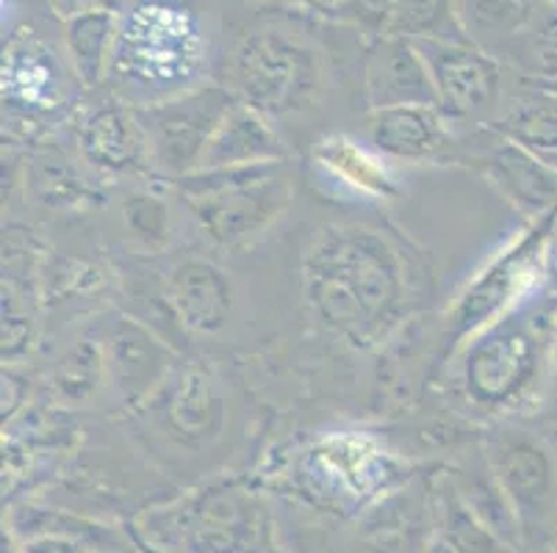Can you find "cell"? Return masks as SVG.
Instances as JSON below:
<instances>
[{"label": "cell", "mask_w": 557, "mask_h": 553, "mask_svg": "<svg viewBox=\"0 0 557 553\" xmlns=\"http://www.w3.org/2000/svg\"><path fill=\"white\" fill-rule=\"evenodd\" d=\"M386 34L410 42H469L455 0H397L388 14Z\"/></svg>", "instance_id": "obj_23"}, {"label": "cell", "mask_w": 557, "mask_h": 553, "mask_svg": "<svg viewBox=\"0 0 557 553\" xmlns=\"http://www.w3.org/2000/svg\"><path fill=\"white\" fill-rule=\"evenodd\" d=\"M428 286L422 255L399 232L372 222H327L300 255L308 318L356 352L392 341L422 304Z\"/></svg>", "instance_id": "obj_2"}, {"label": "cell", "mask_w": 557, "mask_h": 553, "mask_svg": "<svg viewBox=\"0 0 557 553\" xmlns=\"http://www.w3.org/2000/svg\"><path fill=\"white\" fill-rule=\"evenodd\" d=\"M549 360L546 316L508 313L472 335L444 365L455 413L499 424L539 393L541 372Z\"/></svg>", "instance_id": "obj_4"}, {"label": "cell", "mask_w": 557, "mask_h": 553, "mask_svg": "<svg viewBox=\"0 0 557 553\" xmlns=\"http://www.w3.org/2000/svg\"><path fill=\"white\" fill-rule=\"evenodd\" d=\"M491 128L557 172V95L521 86L508 91Z\"/></svg>", "instance_id": "obj_19"}, {"label": "cell", "mask_w": 557, "mask_h": 553, "mask_svg": "<svg viewBox=\"0 0 557 553\" xmlns=\"http://www.w3.org/2000/svg\"><path fill=\"white\" fill-rule=\"evenodd\" d=\"M25 183L37 202L48 211H73L84 202H92L95 194L84 180L78 166L62 152H42L25 172Z\"/></svg>", "instance_id": "obj_24"}, {"label": "cell", "mask_w": 557, "mask_h": 553, "mask_svg": "<svg viewBox=\"0 0 557 553\" xmlns=\"http://www.w3.org/2000/svg\"><path fill=\"white\" fill-rule=\"evenodd\" d=\"M216 84L272 125L308 122L338 86L363 84L372 39L286 0H222Z\"/></svg>", "instance_id": "obj_1"}, {"label": "cell", "mask_w": 557, "mask_h": 553, "mask_svg": "<svg viewBox=\"0 0 557 553\" xmlns=\"http://www.w3.org/2000/svg\"><path fill=\"white\" fill-rule=\"evenodd\" d=\"M369 144L403 164L453 161L458 125L438 105H397L369 111Z\"/></svg>", "instance_id": "obj_15"}, {"label": "cell", "mask_w": 557, "mask_h": 553, "mask_svg": "<svg viewBox=\"0 0 557 553\" xmlns=\"http://www.w3.org/2000/svg\"><path fill=\"white\" fill-rule=\"evenodd\" d=\"M172 311L189 338H220L236 316L233 277L211 257L184 255L161 272Z\"/></svg>", "instance_id": "obj_13"}, {"label": "cell", "mask_w": 557, "mask_h": 553, "mask_svg": "<svg viewBox=\"0 0 557 553\" xmlns=\"http://www.w3.org/2000/svg\"><path fill=\"white\" fill-rule=\"evenodd\" d=\"M555 227L557 211L535 222L533 230L516 238L508 250L494 255V261L466 286L458 302L438 324V368H444L472 335L508 313L519 311L521 304L533 297L535 288L544 280Z\"/></svg>", "instance_id": "obj_7"}, {"label": "cell", "mask_w": 557, "mask_h": 553, "mask_svg": "<svg viewBox=\"0 0 557 553\" xmlns=\"http://www.w3.org/2000/svg\"><path fill=\"white\" fill-rule=\"evenodd\" d=\"M433 75L438 109L466 128H491L503 109L505 64L472 42H413Z\"/></svg>", "instance_id": "obj_10"}, {"label": "cell", "mask_w": 557, "mask_h": 553, "mask_svg": "<svg viewBox=\"0 0 557 553\" xmlns=\"http://www.w3.org/2000/svg\"><path fill=\"white\" fill-rule=\"evenodd\" d=\"M39 20V14H25L23 23L7 34L3 48V116L9 122L45 125L59 116H75L84 84L70 64L64 48V23Z\"/></svg>", "instance_id": "obj_6"}, {"label": "cell", "mask_w": 557, "mask_h": 553, "mask_svg": "<svg viewBox=\"0 0 557 553\" xmlns=\"http://www.w3.org/2000/svg\"><path fill=\"white\" fill-rule=\"evenodd\" d=\"M86 329L103 349L111 399L125 413H136L178 365L181 354L125 311L103 313Z\"/></svg>", "instance_id": "obj_11"}, {"label": "cell", "mask_w": 557, "mask_h": 553, "mask_svg": "<svg viewBox=\"0 0 557 553\" xmlns=\"http://www.w3.org/2000/svg\"><path fill=\"white\" fill-rule=\"evenodd\" d=\"M363 100L369 111L397 105H438L428 61L410 39L374 37L363 59Z\"/></svg>", "instance_id": "obj_16"}, {"label": "cell", "mask_w": 557, "mask_h": 553, "mask_svg": "<svg viewBox=\"0 0 557 553\" xmlns=\"http://www.w3.org/2000/svg\"><path fill=\"white\" fill-rule=\"evenodd\" d=\"M103 91V89H100ZM73 141L81 161L109 175H148L145 141L131 105L103 91V100L84 105L73 116Z\"/></svg>", "instance_id": "obj_14"}, {"label": "cell", "mask_w": 557, "mask_h": 553, "mask_svg": "<svg viewBox=\"0 0 557 553\" xmlns=\"http://www.w3.org/2000/svg\"><path fill=\"white\" fill-rule=\"evenodd\" d=\"M59 23L81 17L92 12H120L125 0H42Z\"/></svg>", "instance_id": "obj_26"}, {"label": "cell", "mask_w": 557, "mask_h": 553, "mask_svg": "<svg viewBox=\"0 0 557 553\" xmlns=\"http://www.w3.org/2000/svg\"><path fill=\"white\" fill-rule=\"evenodd\" d=\"M236 103L239 100L214 80L181 98L134 109L145 141L148 175L161 183H172L195 172L211 136Z\"/></svg>", "instance_id": "obj_9"}, {"label": "cell", "mask_w": 557, "mask_h": 553, "mask_svg": "<svg viewBox=\"0 0 557 553\" xmlns=\"http://www.w3.org/2000/svg\"><path fill=\"white\" fill-rule=\"evenodd\" d=\"M313 166L358 200L394 202L405 194L392 159L349 134H331L313 144Z\"/></svg>", "instance_id": "obj_17"}, {"label": "cell", "mask_w": 557, "mask_h": 553, "mask_svg": "<svg viewBox=\"0 0 557 553\" xmlns=\"http://www.w3.org/2000/svg\"><path fill=\"white\" fill-rule=\"evenodd\" d=\"M288 155H292V150H288L281 130L256 109L236 103L231 114L222 120L216 134L211 136L197 169L272 164V161H288Z\"/></svg>", "instance_id": "obj_18"}, {"label": "cell", "mask_w": 557, "mask_h": 553, "mask_svg": "<svg viewBox=\"0 0 557 553\" xmlns=\"http://www.w3.org/2000/svg\"><path fill=\"white\" fill-rule=\"evenodd\" d=\"M166 186L184 197L197 232L225 252L252 247L277 225L295 200L286 161L197 169Z\"/></svg>", "instance_id": "obj_5"}, {"label": "cell", "mask_w": 557, "mask_h": 553, "mask_svg": "<svg viewBox=\"0 0 557 553\" xmlns=\"http://www.w3.org/2000/svg\"><path fill=\"white\" fill-rule=\"evenodd\" d=\"M134 415L139 432L159 435L164 443L211 445L231 429V388L216 365L186 360Z\"/></svg>", "instance_id": "obj_8"}, {"label": "cell", "mask_w": 557, "mask_h": 553, "mask_svg": "<svg viewBox=\"0 0 557 553\" xmlns=\"http://www.w3.org/2000/svg\"><path fill=\"white\" fill-rule=\"evenodd\" d=\"M549 257H552V261H555V266H557V236H555V247H552V250H549Z\"/></svg>", "instance_id": "obj_28"}, {"label": "cell", "mask_w": 557, "mask_h": 553, "mask_svg": "<svg viewBox=\"0 0 557 553\" xmlns=\"http://www.w3.org/2000/svg\"><path fill=\"white\" fill-rule=\"evenodd\" d=\"M116 12H92L64 23V48L86 91H100L111 61Z\"/></svg>", "instance_id": "obj_22"}, {"label": "cell", "mask_w": 557, "mask_h": 553, "mask_svg": "<svg viewBox=\"0 0 557 553\" xmlns=\"http://www.w3.org/2000/svg\"><path fill=\"white\" fill-rule=\"evenodd\" d=\"M120 219H123L131 241L145 255L164 252L172 241V232H175L170 202L153 186H139V189L128 191L120 202Z\"/></svg>", "instance_id": "obj_25"}, {"label": "cell", "mask_w": 557, "mask_h": 553, "mask_svg": "<svg viewBox=\"0 0 557 553\" xmlns=\"http://www.w3.org/2000/svg\"><path fill=\"white\" fill-rule=\"evenodd\" d=\"M453 161L474 166L527 219L539 222L557 211V172L494 128H472L469 136H458Z\"/></svg>", "instance_id": "obj_12"}, {"label": "cell", "mask_w": 557, "mask_h": 553, "mask_svg": "<svg viewBox=\"0 0 557 553\" xmlns=\"http://www.w3.org/2000/svg\"><path fill=\"white\" fill-rule=\"evenodd\" d=\"M48 385L55 402L73 410L92 404L100 390L109 388L103 349L89 329L53 360Z\"/></svg>", "instance_id": "obj_20"}, {"label": "cell", "mask_w": 557, "mask_h": 553, "mask_svg": "<svg viewBox=\"0 0 557 553\" xmlns=\"http://www.w3.org/2000/svg\"><path fill=\"white\" fill-rule=\"evenodd\" d=\"M524 7H549V3H557V0H521Z\"/></svg>", "instance_id": "obj_27"}, {"label": "cell", "mask_w": 557, "mask_h": 553, "mask_svg": "<svg viewBox=\"0 0 557 553\" xmlns=\"http://www.w3.org/2000/svg\"><path fill=\"white\" fill-rule=\"evenodd\" d=\"M455 12L474 48L505 61L533 7H524L521 0H455Z\"/></svg>", "instance_id": "obj_21"}, {"label": "cell", "mask_w": 557, "mask_h": 553, "mask_svg": "<svg viewBox=\"0 0 557 553\" xmlns=\"http://www.w3.org/2000/svg\"><path fill=\"white\" fill-rule=\"evenodd\" d=\"M222 28V0H125L103 91L145 109L214 84Z\"/></svg>", "instance_id": "obj_3"}]
</instances>
